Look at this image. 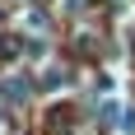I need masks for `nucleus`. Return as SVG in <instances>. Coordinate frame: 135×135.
I'll use <instances>...</instances> for the list:
<instances>
[{"instance_id":"1","label":"nucleus","mask_w":135,"mask_h":135,"mask_svg":"<svg viewBox=\"0 0 135 135\" xmlns=\"http://www.w3.org/2000/svg\"><path fill=\"white\" fill-rule=\"evenodd\" d=\"M0 93H5V103H28L33 98V84H28V75H5L0 79Z\"/></svg>"},{"instance_id":"2","label":"nucleus","mask_w":135,"mask_h":135,"mask_svg":"<svg viewBox=\"0 0 135 135\" xmlns=\"http://www.w3.org/2000/svg\"><path fill=\"white\" fill-rule=\"evenodd\" d=\"M42 89H47V93H61V89H65V70H47V75H42Z\"/></svg>"},{"instance_id":"3","label":"nucleus","mask_w":135,"mask_h":135,"mask_svg":"<svg viewBox=\"0 0 135 135\" xmlns=\"http://www.w3.org/2000/svg\"><path fill=\"white\" fill-rule=\"evenodd\" d=\"M23 51L33 56V61H42V56H47V47H42V37H33V42H23Z\"/></svg>"},{"instance_id":"4","label":"nucleus","mask_w":135,"mask_h":135,"mask_svg":"<svg viewBox=\"0 0 135 135\" xmlns=\"http://www.w3.org/2000/svg\"><path fill=\"white\" fill-rule=\"evenodd\" d=\"M28 28H47V14H42V9H28Z\"/></svg>"}]
</instances>
